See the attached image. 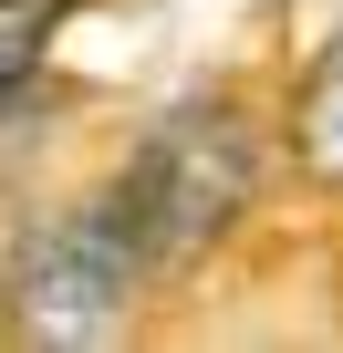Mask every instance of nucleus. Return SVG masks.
Here are the masks:
<instances>
[{
	"mask_svg": "<svg viewBox=\"0 0 343 353\" xmlns=\"http://www.w3.org/2000/svg\"><path fill=\"white\" fill-rule=\"evenodd\" d=\"M250 198H260V125H250L239 94H188V104H166V114L135 135L125 176H115V208H125V229L146 239L156 270L208 260V250L250 219Z\"/></svg>",
	"mask_w": 343,
	"mask_h": 353,
	"instance_id": "1",
	"label": "nucleus"
},
{
	"mask_svg": "<svg viewBox=\"0 0 343 353\" xmlns=\"http://www.w3.org/2000/svg\"><path fill=\"white\" fill-rule=\"evenodd\" d=\"M146 270H156V260H146V239L125 229L115 188H104V198H84V208H63V219H42V229L21 239L11 281H0V322H11L21 343H52V353L115 343L125 312H135V291H146Z\"/></svg>",
	"mask_w": 343,
	"mask_h": 353,
	"instance_id": "2",
	"label": "nucleus"
},
{
	"mask_svg": "<svg viewBox=\"0 0 343 353\" xmlns=\"http://www.w3.org/2000/svg\"><path fill=\"white\" fill-rule=\"evenodd\" d=\"M291 166L322 176V188H343V32L312 52V73L291 94Z\"/></svg>",
	"mask_w": 343,
	"mask_h": 353,
	"instance_id": "3",
	"label": "nucleus"
},
{
	"mask_svg": "<svg viewBox=\"0 0 343 353\" xmlns=\"http://www.w3.org/2000/svg\"><path fill=\"white\" fill-rule=\"evenodd\" d=\"M42 32H52V0H0V94L42 63Z\"/></svg>",
	"mask_w": 343,
	"mask_h": 353,
	"instance_id": "4",
	"label": "nucleus"
}]
</instances>
